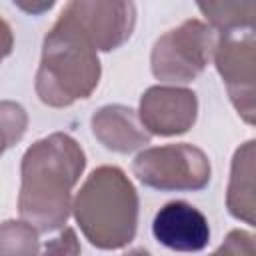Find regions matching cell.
I'll return each instance as SVG.
<instances>
[{
  "mask_svg": "<svg viewBox=\"0 0 256 256\" xmlns=\"http://www.w3.org/2000/svg\"><path fill=\"white\" fill-rule=\"evenodd\" d=\"M84 168V154L74 140L62 134H54L42 142H36L24 156V184L20 196V212L30 222L40 212V206L52 210L56 226L66 218L68 188L76 182Z\"/></svg>",
  "mask_w": 256,
  "mask_h": 256,
  "instance_id": "cell-1",
  "label": "cell"
},
{
  "mask_svg": "<svg viewBox=\"0 0 256 256\" xmlns=\"http://www.w3.org/2000/svg\"><path fill=\"white\" fill-rule=\"evenodd\" d=\"M76 220L92 244L118 248L136 230V194L118 168L94 170L76 198Z\"/></svg>",
  "mask_w": 256,
  "mask_h": 256,
  "instance_id": "cell-2",
  "label": "cell"
},
{
  "mask_svg": "<svg viewBox=\"0 0 256 256\" xmlns=\"http://www.w3.org/2000/svg\"><path fill=\"white\" fill-rule=\"evenodd\" d=\"M134 172L144 184L164 190L202 188L204 182L190 176V172L210 180V166L204 154L190 146H166L148 150L136 158Z\"/></svg>",
  "mask_w": 256,
  "mask_h": 256,
  "instance_id": "cell-3",
  "label": "cell"
},
{
  "mask_svg": "<svg viewBox=\"0 0 256 256\" xmlns=\"http://www.w3.org/2000/svg\"><path fill=\"white\" fill-rule=\"evenodd\" d=\"M154 238L178 252H198L210 240V226L206 216L188 202L174 200L162 206L152 222Z\"/></svg>",
  "mask_w": 256,
  "mask_h": 256,
  "instance_id": "cell-4",
  "label": "cell"
},
{
  "mask_svg": "<svg viewBox=\"0 0 256 256\" xmlns=\"http://www.w3.org/2000/svg\"><path fill=\"white\" fill-rule=\"evenodd\" d=\"M172 110H196V98L186 90L152 88L142 98V122L156 134H176L188 130L194 118Z\"/></svg>",
  "mask_w": 256,
  "mask_h": 256,
  "instance_id": "cell-5",
  "label": "cell"
},
{
  "mask_svg": "<svg viewBox=\"0 0 256 256\" xmlns=\"http://www.w3.org/2000/svg\"><path fill=\"white\" fill-rule=\"evenodd\" d=\"M228 206L234 216L256 226V142L236 152Z\"/></svg>",
  "mask_w": 256,
  "mask_h": 256,
  "instance_id": "cell-6",
  "label": "cell"
},
{
  "mask_svg": "<svg viewBox=\"0 0 256 256\" xmlns=\"http://www.w3.org/2000/svg\"><path fill=\"white\" fill-rule=\"evenodd\" d=\"M212 256H256V246L246 232L234 230L220 246V250Z\"/></svg>",
  "mask_w": 256,
  "mask_h": 256,
  "instance_id": "cell-7",
  "label": "cell"
},
{
  "mask_svg": "<svg viewBox=\"0 0 256 256\" xmlns=\"http://www.w3.org/2000/svg\"><path fill=\"white\" fill-rule=\"evenodd\" d=\"M56 248H58V252H54V248H46V254L44 256H76V252H78V246H76V238H74V232L72 230H66L60 238H56Z\"/></svg>",
  "mask_w": 256,
  "mask_h": 256,
  "instance_id": "cell-8",
  "label": "cell"
}]
</instances>
